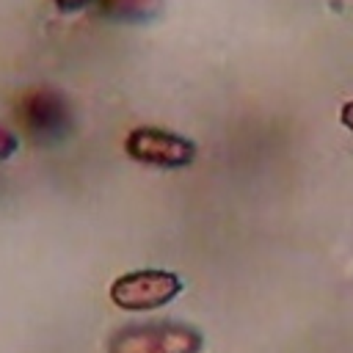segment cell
Returning <instances> with one entry per match:
<instances>
[{"label":"cell","instance_id":"cell-1","mask_svg":"<svg viewBox=\"0 0 353 353\" xmlns=\"http://www.w3.org/2000/svg\"><path fill=\"white\" fill-rule=\"evenodd\" d=\"M204 336L179 320L130 323L110 334L108 353H199Z\"/></svg>","mask_w":353,"mask_h":353},{"label":"cell","instance_id":"cell-2","mask_svg":"<svg viewBox=\"0 0 353 353\" xmlns=\"http://www.w3.org/2000/svg\"><path fill=\"white\" fill-rule=\"evenodd\" d=\"M182 287V279L171 270H132L110 284V301L127 312H146L171 303Z\"/></svg>","mask_w":353,"mask_h":353},{"label":"cell","instance_id":"cell-3","mask_svg":"<svg viewBox=\"0 0 353 353\" xmlns=\"http://www.w3.org/2000/svg\"><path fill=\"white\" fill-rule=\"evenodd\" d=\"M19 119L25 124V130L30 132V138L44 146L63 141L74 130L72 105L55 88H36V91L25 94V99L19 105Z\"/></svg>","mask_w":353,"mask_h":353},{"label":"cell","instance_id":"cell-4","mask_svg":"<svg viewBox=\"0 0 353 353\" xmlns=\"http://www.w3.org/2000/svg\"><path fill=\"white\" fill-rule=\"evenodd\" d=\"M124 149L132 160L157 165V168H185L196 157V146L188 138H182L171 130H160V127L130 130Z\"/></svg>","mask_w":353,"mask_h":353},{"label":"cell","instance_id":"cell-5","mask_svg":"<svg viewBox=\"0 0 353 353\" xmlns=\"http://www.w3.org/2000/svg\"><path fill=\"white\" fill-rule=\"evenodd\" d=\"M163 11V0H99V14L110 22H149Z\"/></svg>","mask_w":353,"mask_h":353},{"label":"cell","instance_id":"cell-6","mask_svg":"<svg viewBox=\"0 0 353 353\" xmlns=\"http://www.w3.org/2000/svg\"><path fill=\"white\" fill-rule=\"evenodd\" d=\"M17 146H19L17 135H14V132H8L6 127H0V160H8V157L17 152Z\"/></svg>","mask_w":353,"mask_h":353},{"label":"cell","instance_id":"cell-7","mask_svg":"<svg viewBox=\"0 0 353 353\" xmlns=\"http://www.w3.org/2000/svg\"><path fill=\"white\" fill-rule=\"evenodd\" d=\"M88 3H94V0H55V6H58L61 11H80V8H85Z\"/></svg>","mask_w":353,"mask_h":353},{"label":"cell","instance_id":"cell-8","mask_svg":"<svg viewBox=\"0 0 353 353\" xmlns=\"http://www.w3.org/2000/svg\"><path fill=\"white\" fill-rule=\"evenodd\" d=\"M339 121H342V124H345V127L353 132V99L342 105V110H339Z\"/></svg>","mask_w":353,"mask_h":353}]
</instances>
